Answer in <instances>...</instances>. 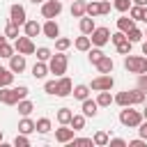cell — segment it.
<instances>
[{"label": "cell", "instance_id": "obj_1", "mask_svg": "<svg viewBox=\"0 0 147 147\" xmlns=\"http://www.w3.org/2000/svg\"><path fill=\"white\" fill-rule=\"evenodd\" d=\"M67 64H69V57L64 55V51H57L48 60V71L55 76H62V74H67Z\"/></svg>", "mask_w": 147, "mask_h": 147}, {"label": "cell", "instance_id": "obj_2", "mask_svg": "<svg viewBox=\"0 0 147 147\" xmlns=\"http://www.w3.org/2000/svg\"><path fill=\"white\" fill-rule=\"evenodd\" d=\"M140 122H142V113L140 110H133V106H124V110L119 113V124L122 126H129V129H136Z\"/></svg>", "mask_w": 147, "mask_h": 147}, {"label": "cell", "instance_id": "obj_3", "mask_svg": "<svg viewBox=\"0 0 147 147\" xmlns=\"http://www.w3.org/2000/svg\"><path fill=\"white\" fill-rule=\"evenodd\" d=\"M124 69L129 71V74H145V57H140V55H124Z\"/></svg>", "mask_w": 147, "mask_h": 147}, {"label": "cell", "instance_id": "obj_4", "mask_svg": "<svg viewBox=\"0 0 147 147\" xmlns=\"http://www.w3.org/2000/svg\"><path fill=\"white\" fill-rule=\"evenodd\" d=\"M87 37H90L92 46H99V48H101V46H106V44L110 41V30L101 25V28H94V30H92Z\"/></svg>", "mask_w": 147, "mask_h": 147}, {"label": "cell", "instance_id": "obj_5", "mask_svg": "<svg viewBox=\"0 0 147 147\" xmlns=\"http://www.w3.org/2000/svg\"><path fill=\"white\" fill-rule=\"evenodd\" d=\"M62 14V2L60 0H44L41 2V16L44 18H57Z\"/></svg>", "mask_w": 147, "mask_h": 147}, {"label": "cell", "instance_id": "obj_6", "mask_svg": "<svg viewBox=\"0 0 147 147\" xmlns=\"http://www.w3.org/2000/svg\"><path fill=\"white\" fill-rule=\"evenodd\" d=\"M14 48H16V53H21V55H32L37 46L32 44V39H30L28 34H23V37L18 34V37L14 39Z\"/></svg>", "mask_w": 147, "mask_h": 147}, {"label": "cell", "instance_id": "obj_7", "mask_svg": "<svg viewBox=\"0 0 147 147\" xmlns=\"http://www.w3.org/2000/svg\"><path fill=\"white\" fill-rule=\"evenodd\" d=\"M113 85H115V78H113L110 74H101V76H96V78L90 83V90L101 92V90H113Z\"/></svg>", "mask_w": 147, "mask_h": 147}, {"label": "cell", "instance_id": "obj_8", "mask_svg": "<svg viewBox=\"0 0 147 147\" xmlns=\"http://www.w3.org/2000/svg\"><path fill=\"white\" fill-rule=\"evenodd\" d=\"M9 21L16 23V25H23V23L28 21L25 7H23V5H11V7H9Z\"/></svg>", "mask_w": 147, "mask_h": 147}, {"label": "cell", "instance_id": "obj_9", "mask_svg": "<svg viewBox=\"0 0 147 147\" xmlns=\"http://www.w3.org/2000/svg\"><path fill=\"white\" fill-rule=\"evenodd\" d=\"M21 99L16 94V87H0V103L5 106H16Z\"/></svg>", "mask_w": 147, "mask_h": 147}, {"label": "cell", "instance_id": "obj_10", "mask_svg": "<svg viewBox=\"0 0 147 147\" xmlns=\"http://www.w3.org/2000/svg\"><path fill=\"white\" fill-rule=\"evenodd\" d=\"M74 129L69 126V124H62L60 129H55V140L60 142V145H67V142H71L74 140Z\"/></svg>", "mask_w": 147, "mask_h": 147}, {"label": "cell", "instance_id": "obj_11", "mask_svg": "<svg viewBox=\"0 0 147 147\" xmlns=\"http://www.w3.org/2000/svg\"><path fill=\"white\" fill-rule=\"evenodd\" d=\"M41 34L48 39H57L60 37V25L55 23V18H46V23L41 25Z\"/></svg>", "mask_w": 147, "mask_h": 147}, {"label": "cell", "instance_id": "obj_12", "mask_svg": "<svg viewBox=\"0 0 147 147\" xmlns=\"http://www.w3.org/2000/svg\"><path fill=\"white\" fill-rule=\"evenodd\" d=\"M25 67H28V62H25V55H21V53H14V55L9 57V69H11L14 74H21V71H25Z\"/></svg>", "mask_w": 147, "mask_h": 147}, {"label": "cell", "instance_id": "obj_13", "mask_svg": "<svg viewBox=\"0 0 147 147\" xmlns=\"http://www.w3.org/2000/svg\"><path fill=\"white\" fill-rule=\"evenodd\" d=\"M71 90H74L71 78L60 76V78H57V92H55V96H69V94H71Z\"/></svg>", "mask_w": 147, "mask_h": 147}, {"label": "cell", "instance_id": "obj_14", "mask_svg": "<svg viewBox=\"0 0 147 147\" xmlns=\"http://www.w3.org/2000/svg\"><path fill=\"white\" fill-rule=\"evenodd\" d=\"M80 110H83V115L85 117H94L96 113H99V103H96V99H83L80 101Z\"/></svg>", "mask_w": 147, "mask_h": 147}, {"label": "cell", "instance_id": "obj_15", "mask_svg": "<svg viewBox=\"0 0 147 147\" xmlns=\"http://www.w3.org/2000/svg\"><path fill=\"white\" fill-rule=\"evenodd\" d=\"M23 32L30 37V39H34V37H39L41 34V25L37 23V21H32V18H28L25 23H23Z\"/></svg>", "mask_w": 147, "mask_h": 147}, {"label": "cell", "instance_id": "obj_16", "mask_svg": "<svg viewBox=\"0 0 147 147\" xmlns=\"http://www.w3.org/2000/svg\"><path fill=\"white\" fill-rule=\"evenodd\" d=\"M96 69H99V74H113V69H115V62H113V57L110 55H103L96 64H94Z\"/></svg>", "mask_w": 147, "mask_h": 147}, {"label": "cell", "instance_id": "obj_17", "mask_svg": "<svg viewBox=\"0 0 147 147\" xmlns=\"http://www.w3.org/2000/svg\"><path fill=\"white\" fill-rule=\"evenodd\" d=\"M74 48H76V51H80V53H87V51L92 48V41H90V37H87V34H80V37H76V41H74Z\"/></svg>", "mask_w": 147, "mask_h": 147}, {"label": "cell", "instance_id": "obj_18", "mask_svg": "<svg viewBox=\"0 0 147 147\" xmlns=\"http://www.w3.org/2000/svg\"><path fill=\"white\" fill-rule=\"evenodd\" d=\"M113 103H117V106H133V101H131V92L129 90H124V92H117L115 96H113Z\"/></svg>", "mask_w": 147, "mask_h": 147}, {"label": "cell", "instance_id": "obj_19", "mask_svg": "<svg viewBox=\"0 0 147 147\" xmlns=\"http://www.w3.org/2000/svg\"><path fill=\"white\" fill-rule=\"evenodd\" d=\"M32 131H37V129H34V119H30V115H25V117L18 122V133H25V136H30Z\"/></svg>", "mask_w": 147, "mask_h": 147}, {"label": "cell", "instance_id": "obj_20", "mask_svg": "<svg viewBox=\"0 0 147 147\" xmlns=\"http://www.w3.org/2000/svg\"><path fill=\"white\" fill-rule=\"evenodd\" d=\"M78 28H80V34H90V32H92L96 25H94V18H92V16H80Z\"/></svg>", "mask_w": 147, "mask_h": 147}, {"label": "cell", "instance_id": "obj_21", "mask_svg": "<svg viewBox=\"0 0 147 147\" xmlns=\"http://www.w3.org/2000/svg\"><path fill=\"white\" fill-rule=\"evenodd\" d=\"M46 74H51V71H48V64L41 62V60H37L34 67H32V76H34V78H46Z\"/></svg>", "mask_w": 147, "mask_h": 147}, {"label": "cell", "instance_id": "obj_22", "mask_svg": "<svg viewBox=\"0 0 147 147\" xmlns=\"http://www.w3.org/2000/svg\"><path fill=\"white\" fill-rule=\"evenodd\" d=\"M11 83H14V71L0 67V87H9Z\"/></svg>", "mask_w": 147, "mask_h": 147}, {"label": "cell", "instance_id": "obj_23", "mask_svg": "<svg viewBox=\"0 0 147 147\" xmlns=\"http://www.w3.org/2000/svg\"><path fill=\"white\" fill-rule=\"evenodd\" d=\"M96 103H99V108H108V106L113 103V94H110V90H101L99 96H96Z\"/></svg>", "mask_w": 147, "mask_h": 147}, {"label": "cell", "instance_id": "obj_24", "mask_svg": "<svg viewBox=\"0 0 147 147\" xmlns=\"http://www.w3.org/2000/svg\"><path fill=\"white\" fill-rule=\"evenodd\" d=\"M133 25H136V21L131 16H119L117 18V30H122V32H129Z\"/></svg>", "mask_w": 147, "mask_h": 147}, {"label": "cell", "instance_id": "obj_25", "mask_svg": "<svg viewBox=\"0 0 147 147\" xmlns=\"http://www.w3.org/2000/svg\"><path fill=\"white\" fill-rule=\"evenodd\" d=\"M71 94H74V99L83 101V99H87V96H90V85H76V87L71 90Z\"/></svg>", "mask_w": 147, "mask_h": 147}, {"label": "cell", "instance_id": "obj_26", "mask_svg": "<svg viewBox=\"0 0 147 147\" xmlns=\"http://www.w3.org/2000/svg\"><path fill=\"white\" fill-rule=\"evenodd\" d=\"M71 16H74V18L85 16V0H74V2H71Z\"/></svg>", "mask_w": 147, "mask_h": 147}, {"label": "cell", "instance_id": "obj_27", "mask_svg": "<svg viewBox=\"0 0 147 147\" xmlns=\"http://www.w3.org/2000/svg\"><path fill=\"white\" fill-rule=\"evenodd\" d=\"M85 16H101V9H99V0H92V2H85Z\"/></svg>", "mask_w": 147, "mask_h": 147}, {"label": "cell", "instance_id": "obj_28", "mask_svg": "<svg viewBox=\"0 0 147 147\" xmlns=\"http://www.w3.org/2000/svg\"><path fill=\"white\" fill-rule=\"evenodd\" d=\"M55 117H57V122H60V124H69V122H71V117H74V110H71V108H60Z\"/></svg>", "mask_w": 147, "mask_h": 147}, {"label": "cell", "instance_id": "obj_29", "mask_svg": "<svg viewBox=\"0 0 147 147\" xmlns=\"http://www.w3.org/2000/svg\"><path fill=\"white\" fill-rule=\"evenodd\" d=\"M108 138H110V136H108L106 131H96V133L92 136V145H96V147H106V145H108Z\"/></svg>", "mask_w": 147, "mask_h": 147}, {"label": "cell", "instance_id": "obj_30", "mask_svg": "<svg viewBox=\"0 0 147 147\" xmlns=\"http://www.w3.org/2000/svg\"><path fill=\"white\" fill-rule=\"evenodd\" d=\"M142 37H145V34H142V30H140V28H136V25H133V28L126 32V39H129L131 44H138V41H142Z\"/></svg>", "mask_w": 147, "mask_h": 147}, {"label": "cell", "instance_id": "obj_31", "mask_svg": "<svg viewBox=\"0 0 147 147\" xmlns=\"http://www.w3.org/2000/svg\"><path fill=\"white\" fill-rule=\"evenodd\" d=\"M16 106H18V113H21L23 117H25V115H30V113L34 110V103H32V101H28V99H21Z\"/></svg>", "mask_w": 147, "mask_h": 147}, {"label": "cell", "instance_id": "obj_32", "mask_svg": "<svg viewBox=\"0 0 147 147\" xmlns=\"http://www.w3.org/2000/svg\"><path fill=\"white\" fill-rule=\"evenodd\" d=\"M51 126H53V124H51V119H48V117H39V119L34 122V129H37L39 133H48V131H51Z\"/></svg>", "mask_w": 147, "mask_h": 147}, {"label": "cell", "instance_id": "obj_33", "mask_svg": "<svg viewBox=\"0 0 147 147\" xmlns=\"http://www.w3.org/2000/svg\"><path fill=\"white\" fill-rule=\"evenodd\" d=\"M34 53H37V60H41V62H48L53 55V51L48 46H39V48H34Z\"/></svg>", "mask_w": 147, "mask_h": 147}, {"label": "cell", "instance_id": "obj_34", "mask_svg": "<svg viewBox=\"0 0 147 147\" xmlns=\"http://www.w3.org/2000/svg\"><path fill=\"white\" fill-rule=\"evenodd\" d=\"M129 92H131V101H133V106H142V103H145V92H142L140 87L129 90Z\"/></svg>", "mask_w": 147, "mask_h": 147}, {"label": "cell", "instance_id": "obj_35", "mask_svg": "<svg viewBox=\"0 0 147 147\" xmlns=\"http://www.w3.org/2000/svg\"><path fill=\"white\" fill-rule=\"evenodd\" d=\"M103 55H106V53H103L99 46H94V48H90V51H87V57H90V62H92V64H96Z\"/></svg>", "mask_w": 147, "mask_h": 147}, {"label": "cell", "instance_id": "obj_36", "mask_svg": "<svg viewBox=\"0 0 147 147\" xmlns=\"http://www.w3.org/2000/svg\"><path fill=\"white\" fill-rule=\"evenodd\" d=\"M69 126H71L74 131L85 129V115H74V117H71V122H69Z\"/></svg>", "mask_w": 147, "mask_h": 147}, {"label": "cell", "instance_id": "obj_37", "mask_svg": "<svg viewBox=\"0 0 147 147\" xmlns=\"http://www.w3.org/2000/svg\"><path fill=\"white\" fill-rule=\"evenodd\" d=\"M18 28H21V25H16V23L9 21L7 28H5V37H7V39H16V37H18Z\"/></svg>", "mask_w": 147, "mask_h": 147}, {"label": "cell", "instance_id": "obj_38", "mask_svg": "<svg viewBox=\"0 0 147 147\" xmlns=\"http://www.w3.org/2000/svg\"><path fill=\"white\" fill-rule=\"evenodd\" d=\"M142 9H145V7H140V5H131V7H129V16H131L133 21H142Z\"/></svg>", "mask_w": 147, "mask_h": 147}, {"label": "cell", "instance_id": "obj_39", "mask_svg": "<svg viewBox=\"0 0 147 147\" xmlns=\"http://www.w3.org/2000/svg\"><path fill=\"white\" fill-rule=\"evenodd\" d=\"M71 46V39H67V37H57L55 39V51H67Z\"/></svg>", "mask_w": 147, "mask_h": 147}, {"label": "cell", "instance_id": "obj_40", "mask_svg": "<svg viewBox=\"0 0 147 147\" xmlns=\"http://www.w3.org/2000/svg\"><path fill=\"white\" fill-rule=\"evenodd\" d=\"M131 46H133V44H131L129 39H124V41H122V44H117L115 48H117V53H119V55H129V53H131Z\"/></svg>", "mask_w": 147, "mask_h": 147}, {"label": "cell", "instance_id": "obj_41", "mask_svg": "<svg viewBox=\"0 0 147 147\" xmlns=\"http://www.w3.org/2000/svg\"><path fill=\"white\" fill-rule=\"evenodd\" d=\"M14 147H30V138H28L25 133H18V136L14 138Z\"/></svg>", "mask_w": 147, "mask_h": 147}, {"label": "cell", "instance_id": "obj_42", "mask_svg": "<svg viewBox=\"0 0 147 147\" xmlns=\"http://www.w3.org/2000/svg\"><path fill=\"white\" fill-rule=\"evenodd\" d=\"M14 53H16V48H14L11 44H2V46H0V57H7V60H9Z\"/></svg>", "mask_w": 147, "mask_h": 147}, {"label": "cell", "instance_id": "obj_43", "mask_svg": "<svg viewBox=\"0 0 147 147\" xmlns=\"http://www.w3.org/2000/svg\"><path fill=\"white\" fill-rule=\"evenodd\" d=\"M113 7L117 9V11H129V7H131V0H113Z\"/></svg>", "mask_w": 147, "mask_h": 147}, {"label": "cell", "instance_id": "obj_44", "mask_svg": "<svg viewBox=\"0 0 147 147\" xmlns=\"http://www.w3.org/2000/svg\"><path fill=\"white\" fill-rule=\"evenodd\" d=\"M126 39V32H122V30H117V32H110V41L117 46V44H122Z\"/></svg>", "mask_w": 147, "mask_h": 147}, {"label": "cell", "instance_id": "obj_45", "mask_svg": "<svg viewBox=\"0 0 147 147\" xmlns=\"http://www.w3.org/2000/svg\"><path fill=\"white\" fill-rule=\"evenodd\" d=\"M44 92H46V94H55V92H57V80H55V78H53V80H46V83H44Z\"/></svg>", "mask_w": 147, "mask_h": 147}, {"label": "cell", "instance_id": "obj_46", "mask_svg": "<svg viewBox=\"0 0 147 147\" xmlns=\"http://www.w3.org/2000/svg\"><path fill=\"white\" fill-rule=\"evenodd\" d=\"M67 145H76V147H87V145H92V138H76V136H74V140H71V142H67Z\"/></svg>", "mask_w": 147, "mask_h": 147}, {"label": "cell", "instance_id": "obj_47", "mask_svg": "<svg viewBox=\"0 0 147 147\" xmlns=\"http://www.w3.org/2000/svg\"><path fill=\"white\" fill-rule=\"evenodd\" d=\"M108 145L110 147H126V140L124 138H108Z\"/></svg>", "mask_w": 147, "mask_h": 147}, {"label": "cell", "instance_id": "obj_48", "mask_svg": "<svg viewBox=\"0 0 147 147\" xmlns=\"http://www.w3.org/2000/svg\"><path fill=\"white\" fill-rule=\"evenodd\" d=\"M136 87H140L142 92H147V74H138V85Z\"/></svg>", "mask_w": 147, "mask_h": 147}, {"label": "cell", "instance_id": "obj_49", "mask_svg": "<svg viewBox=\"0 0 147 147\" xmlns=\"http://www.w3.org/2000/svg\"><path fill=\"white\" fill-rule=\"evenodd\" d=\"M136 129H138L140 138H142V140H147V119H142V122H140V124H138Z\"/></svg>", "mask_w": 147, "mask_h": 147}, {"label": "cell", "instance_id": "obj_50", "mask_svg": "<svg viewBox=\"0 0 147 147\" xmlns=\"http://www.w3.org/2000/svg\"><path fill=\"white\" fill-rule=\"evenodd\" d=\"M110 7H113V5H110L108 0H99V9H101V14H110Z\"/></svg>", "mask_w": 147, "mask_h": 147}, {"label": "cell", "instance_id": "obj_51", "mask_svg": "<svg viewBox=\"0 0 147 147\" xmlns=\"http://www.w3.org/2000/svg\"><path fill=\"white\" fill-rule=\"evenodd\" d=\"M28 92H30V90H28V85H18V87H16L18 99H25V96H28Z\"/></svg>", "mask_w": 147, "mask_h": 147}, {"label": "cell", "instance_id": "obj_52", "mask_svg": "<svg viewBox=\"0 0 147 147\" xmlns=\"http://www.w3.org/2000/svg\"><path fill=\"white\" fill-rule=\"evenodd\" d=\"M126 145H129V147H145V145H147V140H142V138H136V140H129Z\"/></svg>", "mask_w": 147, "mask_h": 147}, {"label": "cell", "instance_id": "obj_53", "mask_svg": "<svg viewBox=\"0 0 147 147\" xmlns=\"http://www.w3.org/2000/svg\"><path fill=\"white\" fill-rule=\"evenodd\" d=\"M131 2H133V5H140V7H145V5H147V0H131Z\"/></svg>", "mask_w": 147, "mask_h": 147}, {"label": "cell", "instance_id": "obj_54", "mask_svg": "<svg viewBox=\"0 0 147 147\" xmlns=\"http://www.w3.org/2000/svg\"><path fill=\"white\" fill-rule=\"evenodd\" d=\"M140 113H142V119H147V103H142V110Z\"/></svg>", "mask_w": 147, "mask_h": 147}, {"label": "cell", "instance_id": "obj_55", "mask_svg": "<svg viewBox=\"0 0 147 147\" xmlns=\"http://www.w3.org/2000/svg\"><path fill=\"white\" fill-rule=\"evenodd\" d=\"M142 23H147V5H145V9H142Z\"/></svg>", "mask_w": 147, "mask_h": 147}, {"label": "cell", "instance_id": "obj_56", "mask_svg": "<svg viewBox=\"0 0 147 147\" xmlns=\"http://www.w3.org/2000/svg\"><path fill=\"white\" fill-rule=\"evenodd\" d=\"M140 48H142V55H147V39L142 41V46H140Z\"/></svg>", "mask_w": 147, "mask_h": 147}, {"label": "cell", "instance_id": "obj_57", "mask_svg": "<svg viewBox=\"0 0 147 147\" xmlns=\"http://www.w3.org/2000/svg\"><path fill=\"white\" fill-rule=\"evenodd\" d=\"M2 44H7V37H5V32L0 34V46H2Z\"/></svg>", "mask_w": 147, "mask_h": 147}, {"label": "cell", "instance_id": "obj_58", "mask_svg": "<svg viewBox=\"0 0 147 147\" xmlns=\"http://www.w3.org/2000/svg\"><path fill=\"white\" fill-rule=\"evenodd\" d=\"M30 2H32V5H41L44 0H30Z\"/></svg>", "mask_w": 147, "mask_h": 147}, {"label": "cell", "instance_id": "obj_59", "mask_svg": "<svg viewBox=\"0 0 147 147\" xmlns=\"http://www.w3.org/2000/svg\"><path fill=\"white\" fill-rule=\"evenodd\" d=\"M145 74H147V57H145Z\"/></svg>", "mask_w": 147, "mask_h": 147}, {"label": "cell", "instance_id": "obj_60", "mask_svg": "<svg viewBox=\"0 0 147 147\" xmlns=\"http://www.w3.org/2000/svg\"><path fill=\"white\" fill-rule=\"evenodd\" d=\"M0 142H2V131H0Z\"/></svg>", "mask_w": 147, "mask_h": 147}, {"label": "cell", "instance_id": "obj_61", "mask_svg": "<svg viewBox=\"0 0 147 147\" xmlns=\"http://www.w3.org/2000/svg\"><path fill=\"white\" fill-rule=\"evenodd\" d=\"M142 34H145V37H147V30H145V32H142Z\"/></svg>", "mask_w": 147, "mask_h": 147}, {"label": "cell", "instance_id": "obj_62", "mask_svg": "<svg viewBox=\"0 0 147 147\" xmlns=\"http://www.w3.org/2000/svg\"><path fill=\"white\" fill-rule=\"evenodd\" d=\"M71 2H74V0H71Z\"/></svg>", "mask_w": 147, "mask_h": 147}]
</instances>
